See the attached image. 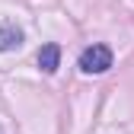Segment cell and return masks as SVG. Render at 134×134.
Returning <instances> with one entry per match:
<instances>
[{"label": "cell", "instance_id": "cell-1", "mask_svg": "<svg viewBox=\"0 0 134 134\" xmlns=\"http://www.w3.org/2000/svg\"><path fill=\"white\" fill-rule=\"evenodd\" d=\"M109 67H112V51L105 45H90L80 54V70L83 74H105Z\"/></svg>", "mask_w": 134, "mask_h": 134}, {"label": "cell", "instance_id": "cell-2", "mask_svg": "<svg viewBox=\"0 0 134 134\" xmlns=\"http://www.w3.org/2000/svg\"><path fill=\"white\" fill-rule=\"evenodd\" d=\"M58 64H61V48H58L54 42L42 45V51H38V67H42L45 74H54V70H58Z\"/></svg>", "mask_w": 134, "mask_h": 134}, {"label": "cell", "instance_id": "cell-3", "mask_svg": "<svg viewBox=\"0 0 134 134\" xmlns=\"http://www.w3.org/2000/svg\"><path fill=\"white\" fill-rule=\"evenodd\" d=\"M23 32L16 26H0V51H10V48H19Z\"/></svg>", "mask_w": 134, "mask_h": 134}]
</instances>
